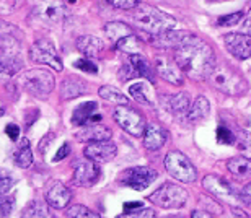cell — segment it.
<instances>
[{
  "instance_id": "cell-1",
  "label": "cell",
  "mask_w": 251,
  "mask_h": 218,
  "mask_svg": "<svg viewBox=\"0 0 251 218\" xmlns=\"http://www.w3.org/2000/svg\"><path fill=\"white\" fill-rule=\"evenodd\" d=\"M175 62L193 80H207L210 70L215 67V54L202 39L189 34L181 46L175 49Z\"/></svg>"
},
{
  "instance_id": "cell-2",
  "label": "cell",
  "mask_w": 251,
  "mask_h": 218,
  "mask_svg": "<svg viewBox=\"0 0 251 218\" xmlns=\"http://www.w3.org/2000/svg\"><path fill=\"white\" fill-rule=\"evenodd\" d=\"M130 18L135 23V26L145 33H149L150 36H157V34L170 31V29L176 26V20L172 15L162 12V10H158L153 5L140 3Z\"/></svg>"
},
{
  "instance_id": "cell-3",
  "label": "cell",
  "mask_w": 251,
  "mask_h": 218,
  "mask_svg": "<svg viewBox=\"0 0 251 218\" xmlns=\"http://www.w3.org/2000/svg\"><path fill=\"white\" fill-rule=\"evenodd\" d=\"M207 80L210 82V85L215 87L217 90H220L225 95L230 96H238L242 93L247 91V82L243 80L242 75H238L237 72L232 70L227 65H217L210 70Z\"/></svg>"
},
{
  "instance_id": "cell-4",
  "label": "cell",
  "mask_w": 251,
  "mask_h": 218,
  "mask_svg": "<svg viewBox=\"0 0 251 218\" xmlns=\"http://www.w3.org/2000/svg\"><path fill=\"white\" fill-rule=\"evenodd\" d=\"M20 85L29 95L36 98H48L56 87V78L46 68H31L22 73Z\"/></svg>"
},
{
  "instance_id": "cell-5",
  "label": "cell",
  "mask_w": 251,
  "mask_h": 218,
  "mask_svg": "<svg viewBox=\"0 0 251 218\" xmlns=\"http://www.w3.org/2000/svg\"><path fill=\"white\" fill-rule=\"evenodd\" d=\"M149 200L160 209H181L189 200V194L184 187L172 184V182H165L149 196Z\"/></svg>"
},
{
  "instance_id": "cell-6",
  "label": "cell",
  "mask_w": 251,
  "mask_h": 218,
  "mask_svg": "<svg viewBox=\"0 0 251 218\" xmlns=\"http://www.w3.org/2000/svg\"><path fill=\"white\" fill-rule=\"evenodd\" d=\"M165 168H167L168 174L175 177L176 181L189 184V182H194L198 179V171H196L194 165L189 161V158L184 153L178 150H172L167 153V156H165Z\"/></svg>"
},
{
  "instance_id": "cell-7",
  "label": "cell",
  "mask_w": 251,
  "mask_h": 218,
  "mask_svg": "<svg viewBox=\"0 0 251 218\" xmlns=\"http://www.w3.org/2000/svg\"><path fill=\"white\" fill-rule=\"evenodd\" d=\"M29 59H31L34 64H43V65L51 67L57 72L64 70L62 61H61V57H59L56 46H54V43L51 39H46V38L38 39V41L29 47Z\"/></svg>"
},
{
  "instance_id": "cell-8",
  "label": "cell",
  "mask_w": 251,
  "mask_h": 218,
  "mask_svg": "<svg viewBox=\"0 0 251 218\" xmlns=\"http://www.w3.org/2000/svg\"><path fill=\"white\" fill-rule=\"evenodd\" d=\"M113 117H114V121L118 122V126L124 129L129 135L144 137L147 124H145V119L142 114L137 112L135 109L129 108V106H119L114 109Z\"/></svg>"
},
{
  "instance_id": "cell-9",
  "label": "cell",
  "mask_w": 251,
  "mask_h": 218,
  "mask_svg": "<svg viewBox=\"0 0 251 218\" xmlns=\"http://www.w3.org/2000/svg\"><path fill=\"white\" fill-rule=\"evenodd\" d=\"M157 177H158V173L155 170H150V168H145V166H135V168L126 170L121 174V177H119V182L134 191H144L145 187H149Z\"/></svg>"
},
{
  "instance_id": "cell-10",
  "label": "cell",
  "mask_w": 251,
  "mask_h": 218,
  "mask_svg": "<svg viewBox=\"0 0 251 218\" xmlns=\"http://www.w3.org/2000/svg\"><path fill=\"white\" fill-rule=\"evenodd\" d=\"M202 186H204V189L217 200L228 202V204H235V202L238 200V196L235 194L233 187L217 174L205 176L202 179Z\"/></svg>"
},
{
  "instance_id": "cell-11",
  "label": "cell",
  "mask_w": 251,
  "mask_h": 218,
  "mask_svg": "<svg viewBox=\"0 0 251 218\" xmlns=\"http://www.w3.org/2000/svg\"><path fill=\"white\" fill-rule=\"evenodd\" d=\"M100 171L98 163H95L92 160H77L74 163V176L72 182L75 186L80 187H90L100 179Z\"/></svg>"
},
{
  "instance_id": "cell-12",
  "label": "cell",
  "mask_w": 251,
  "mask_h": 218,
  "mask_svg": "<svg viewBox=\"0 0 251 218\" xmlns=\"http://www.w3.org/2000/svg\"><path fill=\"white\" fill-rule=\"evenodd\" d=\"M225 49L233 57L247 61L251 57V34L247 33H228L224 34Z\"/></svg>"
},
{
  "instance_id": "cell-13",
  "label": "cell",
  "mask_w": 251,
  "mask_h": 218,
  "mask_svg": "<svg viewBox=\"0 0 251 218\" xmlns=\"http://www.w3.org/2000/svg\"><path fill=\"white\" fill-rule=\"evenodd\" d=\"M153 68L163 80H167L172 85L181 87L184 83V73L181 72V68L176 65V62L170 61L165 56H157L153 59Z\"/></svg>"
},
{
  "instance_id": "cell-14",
  "label": "cell",
  "mask_w": 251,
  "mask_h": 218,
  "mask_svg": "<svg viewBox=\"0 0 251 218\" xmlns=\"http://www.w3.org/2000/svg\"><path fill=\"white\" fill-rule=\"evenodd\" d=\"M64 7L56 0H51V2L41 5V7H36L34 12L31 13V18L38 20L41 24H46V26H56L64 20Z\"/></svg>"
},
{
  "instance_id": "cell-15",
  "label": "cell",
  "mask_w": 251,
  "mask_h": 218,
  "mask_svg": "<svg viewBox=\"0 0 251 218\" xmlns=\"http://www.w3.org/2000/svg\"><path fill=\"white\" fill-rule=\"evenodd\" d=\"M118 153V148L113 142L104 140V142H92L85 147L83 155L85 158L92 160L95 163H108L111 161Z\"/></svg>"
},
{
  "instance_id": "cell-16",
  "label": "cell",
  "mask_w": 251,
  "mask_h": 218,
  "mask_svg": "<svg viewBox=\"0 0 251 218\" xmlns=\"http://www.w3.org/2000/svg\"><path fill=\"white\" fill-rule=\"evenodd\" d=\"M70 200H72V191L67 186H64L62 182L54 181L46 191V204L52 209H65Z\"/></svg>"
},
{
  "instance_id": "cell-17",
  "label": "cell",
  "mask_w": 251,
  "mask_h": 218,
  "mask_svg": "<svg viewBox=\"0 0 251 218\" xmlns=\"http://www.w3.org/2000/svg\"><path fill=\"white\" fill-rule=\"evenodd\" d=\"M101 116L98 114V105L95 101H87L77 106L72 112V124L74 126H92L100 124Z\"/></svg>"
},
{
  "instance_id": "cell-18",
  "label": "cell",
  "mask_w": 251,
  "mask_h": 218,
  "mask_svg": "<svg viewBox=\"0 0 251 218\" xmlns=\"http://www.w3.org/2000/svg\"><path fill=\"white\" fill-rule=\"evenodd\" d=\"M142 138H144V145L147 150L157 152L167 143L168 132L165 131L162 126H158V124H147Z\"/></svg>"
},
{
  "instance_id": "cell-19",
  "label": "cell",
  "mask_w": 251,
  "mask_h": 218,
  "mask_svg": "<svg viewBox=\"0 0 251 218\" xmlns=\"http://www.w3.org/2000/svg\"><path fill=\"white\" fill-rule=\"evenodd\" d=\"M111 131L103 126V124H92V126H85L82 127L80 131L75 133V138L78 142H104V140H109L111 138Z\"/></svg>"
},
{
  "instance_id": "cell-20",
  "label": "cell",
  "mask_w": 251,
  "mask_h": 218,
  "mask_svg": "<svg viewBox=\"0 0 251 218\" xmlns=\"http://www.w3.org/2000/svg\"><path fill=\"white\" fill-rule=\"evenodd\" d=\"M189 36V33H183V31H175V29H170V31H165L162 34H157V36H150V41H152L153 46L157 47H163V49H176L184 43V39Z\"/></svg>"
},
{
  "instance_id": "cell-21",
  "label": "cell",
  "mask_w": 251,
  "mask_h": 218,
  "mask_svg": "<svg viewBox=\"0 0 251 218\" xmlns=\"http://www.w3.org/2000/svg\"><path fill=\"white\" fill-rule=\"evenodd\" d=\"M77 49L87 57H97L104 49V44L100 38L92 34H83L77 39Z\"/></svg>"
},
{
  "instance_id": "cell-22",
  "label": "cell",
  "mask_w": 251,
  "mask_h": 218,
  "mask_svg": "<svg viewBox=\"0 0 251 218\" xmlns=\"http://www.w3.org/2000/svg\"><path fill=\"white\" fill-rule=\"evenodd\" d=\"M23 68V62L15 54L0 56V80H8Z\"/></svg>"
},
{
  "instance_id": "cell-23",
  "label": "cell",
  "mask_w": 251,
  "mask_h": 218,
  "mask_svg": "<svg viewBox=\"0 0 251 218\" xmlns=\"http://www.w3.org/2000/svg\"><path fill=\"white\" fill-rule=\"evenodd\" d=\"M87 93V85L82 78L70 75L62 82V90L61 95L64 100H74V98H78Z\"/></svg>"
},
{
  "instance_id": "cell-24",
  "label": "cell",
  "mask_w": 251,
  "mask_h": 218,
  "mask_svg": "<svg viewBox=\"0 0 251 218\" xmlns=\"http://www.w3.org/2000/svg\"><path fill=\"white\" fill-rule=\"evenodd\" d=\"M13 161L15 165L18 168H22V170H26L33 165V152L31 148H29V140L28 138H22L18 143V147L15 148L13 152Z\"/></svg>"
},
{
  "instance_id": "cell-25",
  "label": "cell",
  "mask_w": 251,
  "mask_h": 218,
  "mask_svg": "<svg viewBox=\"0 0 251 218\" xmlns=\"http://www.w3.org/2000/svg\"><path fill=\"white\" fill-rule=\"evenodd\" d=\"M227 170L240 179H251V160L245 156H235L228 160Z\"/></svg>"
},
{
  "instance_id": "cell-26",
  "label": "cell",
  "mask_w": 251,
  "mask_h": 218,
  "mask_svg": "<svg viewBox=\"0 0 251 218\" xmlns=\"http://www.w3.org/2000/svg\"><path fill=\"white\" fill-rule=\"evenodd\" d=\"M129 62L132 64V67L140 77H145L150 82L155 80V68L142 54H132V56H129Z\"/></svg>"
},
{
  "instance_id": "cell-27",
  "label": "cell",
  "mask_w": 251,
  "mask_h": 218,
  "mask_svg": "<svg viewBox=\"0 0 251 218\" xmlns=\"http://www.w3.org/2000/svg\"><path fill=\"white\" fill-rule=\"evenodd\" d=\"M104 33H106V36L114 43L121 41V39L130 36V34H134L132 28H130L127 23H123V22H109V23H106V24H104Z\"/></svg>"
},
{
  "instance_id": "cell-28",
  "label": "cell",
  "mask_w": 251,
  "mask_h": 218,
  "mask_svg": "<svg viewBox=\"0 0 251 218\" xmlns=\"http://www.w3.org/2000/svg\"><path fill=\"white\" fill-rule=\"evenodd\" d=\"M209 112H210V105H209L207 98L198 96L196 101L191 105V109H189L186 119L189 122H198V121H202V119L207 117Z\"/></svg>"
},
{
  "instance_id": "cell-29",
  "label": "cell",
  "mask_w": 251,
  "mask_h": 218,
  "mask_svg": "<svg viewBox=\"0 0 251 218\" xmlns=\"http://www.w3.org/2000/svg\"><path fill=\"white\" fill-rule=\"evenodd\" d=\"M129 95L134 98L135 101L144 103V105H152L153 103V90L150 88L149 83L137 82L129 87Z\"/></svg>"
},
{
  "instance_id": "cell-30",
  "label": "cell",
  "mask_w": 251,
  "mask_h": 218,
  "mask_svg": "<svg viewBox=\"0 0 251 218\" xmlns=\"http://www.w3.org/2000/svg\"><path fill=\"white\" fill-rule=\"evenodd\" d=\"M168 106L172 109V112L178 117H188V112L191 109V101L186 93H178L173 95L168 100Z\"/></svg>"
},
{
  "instance_id": "cell-31",
  "label": "cell",
  "mask_w": 251,
  "mask_h": 218,
  "mask_svg": "<svg viewBox=\"0 0 251 218\" xmlns=\"http://www.w3.org/2000/svg\"><path fill=\"white\" fill-rule=\"evenodd\" d=\"M98 95L103 98L104 101L114 103V105L119 106H127L129 105V98L124 96L123 91H119L118 88H114L111 85H104L98 90Z\"/></svg>"
},
{
  "instance_id": "cell-32",
  "label": "cell",
  "mask_w": 251,
  "mask_h": 218,
  "mask_svg": "<svg viewBox=\"0 0 251 218\" xmlns=\"http://www.w3.org/2000/svg\"><path fill=\"white\" fill-rule=\"evenodd\" d=\"M116 47L119 51L129 54V56H132V54H142V41L137 36H134V34L118 41Z\"/></svg>"
},
{
  "instance_id": "cell-33",
  "label": "cell",
  "mask_w": 251,
  "mask_h": 218,
  "mask_svg": "<svg viewBox=\"0 0 251 218\" xmlns=\"http://www.w3.org/2000/svg\"><path fill=\"white\" fill-rule=\"evenodd\" d=\"M22 218H54V217L51 215V212H49L46 205L38 200H34L28 205V209L25 210Z\"/></svg>"
},
{
  "instance_id": "cell-34",
  "label": "cell",
  "mask_w": 251,
  "mask_h": 218,
  "mask_svg": "<svg viewBox=\"0 0 251 218\" xmlns=\"http://www.w3.org/2000/svg\"><path fill=\"white\" fill-rule=\"evenodd\" d=\"M20 36H22V33H20V29L15 24L0 18V39H3V41H15V39H20Z\"/></svg>"
},
{
  "instance_id": "cell-35",
  "label": "cell",
  "mask_w": 251,
  "mask_h": 218,
  "mask_svg": "<svg viewBox=\"0 0 251 218\" xmlns=\"http://www.w3.org/2000/svg\"><path fill=\"white\" fill-rule=\"evenodd\" d=\"M65 215L67 218H100V214L90 210L85 205H72L70 209H67Z\"/></svg>"
},
{
  "instance_id": "cell-36",
  "label": "cell",
  "mask_w": 251,
  "mask_h": 218,
  "mask_svg": "<svg viewBox=\"0 0 251 218\" xmlns=\"http://www.w3.org/2000/svg\"><path fill=\"white\" fill-rule=\"evenodd\" d=\"M116 218H157V214L152 209H135L134 212H124Z\"/></svg>"
},
{
  "instance_id": "cell-37",
  "label": "cell",
  "mask_w": 251,
  "mask_h": 218,
  "mask_svg": "<svg viewBox=\"0 0 251 218\" xmlns=\"http://www.w3.org/2000/svg\"><path fill=\"white\" fill-rule=\"evenodd\" d=\"M242 18H243L242 12H235L230 15H225V17H220L217 20V24L219 26H233V24H238L242 22Z\"/></svg>"
},
{
  "instance_id": "cell-38",
  "label": "cell",
  "mask_w": 251,
  "mask_h": 218,
  "mask_svg": "<svg viewBox=\"0 0 251 218\" xmlns=\"http://www.w3.org/2000/svg\"><path fill=\"white\" fill-rule=\"evenodd\" d=\"M13 186V177L10 176L8 171L0 170V196H5L7 192L12 189Z\"/></svg>"
},
{
  "instance_id": "cell-39",
  "label": "cell",
  "mask_w": 251,
  "mask_h": 218,
  "mask_svg": "<svg viewBox=\"0 0 251 218\" xmlns=\"http://www.w3.org/2000/svg\"><path fill=\"white\" fill-rule=\"evenodd\" d=\"M15 207V200L12 197H7V196H0V218H5L12 214Z\"/></svg>"
},
{
  "instance_id": "cell-40",
  "label": "cell",
  "mask_w": 251,
  "mask_h": 218,
  "mask_svg": "<svg viewBox=\"0 0 251 218\" xmlns=\"http://www.w3.org/2000/svg\"><path fill=\"white\" fill-rule=\"evenodd\" d=\"M108 3H111L113 7L121 8V10H132L137 8L142 0H106Z\"/></svg>"
},
{
  "instance_id": "cell-41",
  "label": "cell",
  "mask_w": 251,
  "mask_h": 218,
  "mask_svg": "<svg viewBox=\"0 0 251 218\" xmlns=\"http://www.w3.org/2000/svg\"><path fill=\"white\" fill-rule=\"evenodd\" d=\"M75 67H77L78 70H83V72H88V73H97V72H98V67H97V64L90 61L88 57L78 59V61L75 62Z\"/></svg>"
},
{
  "instance_id": "cell-42",
  "label": "cell",
  "mask_w": 251,
  "mask_h": 218,
  "mask_svg": "<svg viewBox=\"0 0 251 218\" xmlns=\"http://www.w3.org/2000/svg\"><path fill=\"white\" fill-rule=\"evenodd\" d=\"M235 137L233 135V132L230 131V129H227V127H224V126H220L219 129H217V140L220 142V143H232L235 142Z\"/></svg>"
},
{
  "instance_id": "cell-43",
  "label": "cell",
  "mask_w": 251,
  "mask_h": 218,
  "mask_svg": "<svg viewBox=\"0 0 251 218\" xmlns=\"http://www.w3.org/2000/svg\"><path fill=\"white\" fill-rule=\"evenodd\" d=\"M139 73L135 72V68L132 67V64H126V65L121 67V72H119V77H121V80H130V78H134V77H137Z\"/></svg>"
},
{
  "instance_id": "cell-44",
  "label": "cell",
  "mask_w": 251,
  "mask_h": 218,
  "mask_svg": "<svg viewBox=\"0 0 251 218\" xmlns=\"http://www.w3.org/2000/svg\"><path fill=\"white\" fill-rule=\"evenodd\" d=\"M240 199L243 200V204H247L251 209V181L243 187L242 192H240Z\"/></svg>"
},
{
  "instance_id": "cell-45",
  "label": "cell",
  "mask_w": 251,
  "mask_h": 218,
  "mask_svg": "<svg viewBox=\"0 0 251 218\" xmlns=\"http://www.w3.org/2000/svg\"><path fill=\"white\" fill-rule=\"evenodd\" d=\"M5 133H7V135L15 142L20 135V127L17 126V124H8V126L5 127Z\"/></svg>"
},
{
  "instance_id": "cell-46",
  "label": "cell",
  "mask_w": 251,
  "mask_h": 218,
  "mask_svg": "<svg viewBox=\"0 0 251 218\" xmlns=\"http://www.w3.org/2000/svg\"><path fill=\"white\" fill-rule=\"evenodd\" d=\"M70 153V145L69 143H64V145L59 148V152L56 153V156H54V161H61L62 158H65Z\"/></svg>"
},
{
  "instance_id": "cell-47",
  "label": "cell",
  "mask_w": 251,
  "mask_h": 218,
  "mask_svg": "<svg viewBox=\"0 0 251 218\" xmlns=\"http://www.w3.org/2000/svg\"><path fill=\"white\" fill-rule=\"evenodd\" d=\"M132 209H142V204L140 202H127V204H124V212H132Z\"/></svg>"
},
{
  "instance_id": "cell-48",
  "label": "cell",
  "mask_w": 251,
  "mask_h": 218,
  "mask_svg": "<svg viewBox=\"0 0 251 218\" xmlns=\"http://www.w3.org/2000/svg\"><path fill=\"white\" fill-rule=\"evenodd\" d=\"M232 215L235 218H248V215L242 209H238V207H232Z\"/></svg>"
},
{
  "instance_id": "cell-49",
  "label": "cell",
  "mask_w": 251,
  "mask_h": 218,
  "mask_svg": "<svg viewBox=\"0 0 251 218\" xmlns=\"http://www.w3.org/2000/svg\"><path fill=\"white\" fill-rule=\"evenodd\" d=\"M191 218H212L209 214H205V212H199V210H196L191 214Z\"/></svg>"
},
{
  "instance_id": "cell-50",
  "label": "cell",
  "mask_w": 251,
  "mask_h": 218,
  "mask_svg": "<svg viewBox=\"0 0 251 218\" xmlns=\"http://www.w3.org/2000/svg\"><path fill=\"white\" fill-rule=\"evenodd\" d=\"M5 114V106L2 105V101H0V117H2Z\"/></svg>"
},
{
  "instance_id": "cell-51",
  "label": "cell",
  "mask_w": 251,
  "mask_h": 218,
  "mask_svg": "<svg viewBox=\"0 0 251 218\" xmlns=\"http://www.w3.org/2000/svg\"><path fill=\"white\" fill-rule=\"evenodd\" d=\"M247 127L250 129V131H251V117L248 119V124H247Z\"/></svg>"
},
{
  "instance_id": "cell-52",
  "label": "cell",
  "mask_w": 251,
  "mask_h": 218,
  "mask_svg": "<svg viewBox=\"0 0 251 218\" xmlns=\"http://www.w3.org/2000/svg\"><path fill=\"white\" fill-rule=\"evenodd\" d=\"M248 18H251V8H250V17Z\"/></svg>"
}]
</instances>
